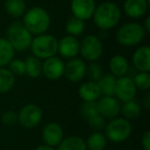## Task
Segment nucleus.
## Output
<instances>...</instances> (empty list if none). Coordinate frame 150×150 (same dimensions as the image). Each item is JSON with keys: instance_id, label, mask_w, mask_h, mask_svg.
I'll return each mask as SVG.
<instances>
[{"instance_id": "f257e3e1", "label": "nucleus", "mask_w": 150, "mask_h": 150, "mask_svg": "<svg viewBox=\"0 0 150 150\" xmlns=\"http://www.w3.org/2000/svg\"><path fill=\"white\" fill-rule=\"evenodd\" d=\"M23 17V25L32 35L44 34L50 26V15L42 7H32L24 13Z\"/></svg>"}, {"instance_id": "f03ea898", "label": "nucleus", "mask_w": 150, "mask_h": 150, "mask_svg": "<svg viewBox=\"0 0 150 150\" xmlns=\"http://www.w3.org/2000/svg\"><path fill=\"white\" fill-rule=\"evenodd\" d=\"M93 18L97 27L101 30H108L112 29L118 24L121 18V13L115 3L106 1L101 3L99 6H96Z\"/></svg>"}, {"instance_id": "7ed1b4c3", "label": "nucleus", "mask_w": 150, "mask_h": 150, "mask_svg": "<svg viewBox=\"0 0 150 150\" xmlns=\"http://www.w3.org/2000/svg\"><path fill=\"white\" fill-rule=\"evenodd\" d=\"M6 39L15 50L24 52L30 47L32 42V34L26 29L23 23L15 22L6 30Z\"/></svg>"}, {"instance_id": "20e7f679", "label": "nucleus", "mask_w": 150, "mask_h": 150, "mask_svg": "<svg viewBox=\"0 0 150 150\" xmlns=\"http://www.w3.org/2000/svg\"><path fill=\"white\" fill-rule=\"evenodd\" d=\"M31 52L38 59H48L58 52V39L48 34L37 35L32 39Z\"/></svg>"}, {"instance_id": "39448f33", "label": "nucleus", "mask_w": 150, "mask_h": 150, "mask_svg": "<svg viewBox=\"0 0 150 150\" xmlns=\"http://www.w3.org/2000/svg\"><path fill=\"white\" fill-rule=\"evenodd\" d=\"M145 34L146 32L142 25L138 23H127L118 29L116 39L119 44L129 47L139 44L144 39Z\"/></svg>"}, {"instance_id": "423d86ee", "label": "nucleus", "mask_w": 150, "mask_h": 150, "mask_svg": "<svg viewBox=\"0 0 150 150\" xmlns=\"http://www.w3.org/2000/svg\"><path fill=\"white\" fill-rule=\"evenodd\" d=\"M132 125L123 117H115L105 125V136L113 143H121L129 137Z\"/></svg>"}, {"instance_id": "0eeeda50", "label": "nucleus", "mask_w": 150, "mask_h": 150, "mask_svg": "<svg viewBox=\"0 0 150 150\" xmlns=\"http://www.w3.org/2000/svg\"><path fill=\"white\" fill-rule=\"evenodd\" d=\"M79 52L86 61L96 62L102 56V41L95 35H86L81 42H79Z\"/></svg>"}, {"instance_id": "6e6552de", "label": "nucleus", "mask_w": 150, "mask_h": 150, "mask_svg": "<svg viewBox=\"0 0 150 150\" xmlns=\"http://www.w3.org/2000/svg\"><path fill=\"white\" fill-rule=\"evenodd\" d=\"M42 119V110L35 104H27L20 110L18 121L26 129L37 127Z\"/></svg>"}, {"instance_id": "1a4fd4ad", "label": "nucleus", "mask_w": 150, "mask_h": 150, "mask_svg": "<svg viewBox=\"0 0 150 150\" xmlns=\"http://www.w3.org/2000/svg\"><path fill=\"white\" fill-rule=\"evenodd\" d=\"M136 94H137V88L134 83L133 78L125 75L117 78L114 95L118 100L122 102L134 100Z\"/></svg>"}, {"instance_id": "9d476101", "label": "nucleus", "mask_w": 150, "mask_h": 150, "mask_svg": "<svg viewBox=\"0 0 150 150\" xmlns=\"http://www.w3.org/2000/svg\"><path fill=\"white\" fill-rule=\"evenodd\" d=\"M97 108L100 115L104 118L113 119L120 112V105L113 96H104L97 100Z\"/></svg>"}, {"instance_id": "9b49d317", "label": "nucleus", "mask_w": 150, "mask_h": 150, "mask_svg": "<svg viewBox=\"0 0 150 150\" xmlns=\"http://www.w3.org/2000/svg\"><path fill=\"white\" fill-rule=\"evenodd\" d=\"M86 72V65L82 59L72 58L65 64L64 75L68 80L78 82L84 77Z\"/></svg>"}, {"instance_id": "f8f14e48", "label": "nucleus", "mask_w": 150, "mask_h": 150, "mask_svg": "<svg viewBox=\"0 0 150 150\" xmlns=\"http://www.w3.org/2000/svg\"><path fill=\"white\" fill-rule=\"evenodd\" d=\"M96 9V2L95 0H72L71 1V11L74 17L88 21L91 18Z\"/></svg>"}, {"instance_id": "ddd939ff", "label": "nucleus", "mask_w": 150, "mask_h": 150, "mask_svg": "<svg viewBox=\"0 0 150 150\" xmlns=\"http://www.w3.org/2000/svg\"><path fill=\"white\" fill-rule=\"evenodd\" d=\"M65 64L58 57H50L45 59L42 64V73L46 78L50 80H57L64 75Z\"/></svg>"}, {"instance_id": "4468645a", "label": "nucleus", "mask_w": 150, "mask_h": 150, "mask_svg": "<svg viewBox=\"0 0 150 150\" xmlns=\"http://www.w3.org/2000/svg\"><path fill=\"white\" fill-rule=\"evenodd\" d=\"M58 52L63 58H75L79 54V41L74 36H64L60 41H58Z\"/></svg>"}, {"instance_id": "2eb2a0df", "label": "nucleus", "mask_w": 150, "mask_h": 150, "mask_svg": "<svg viewBox=\"0 0 150 150\" xmlns=\"http://www.w3.org/2000/svg\"><path fill=\"white\" fill-rule=\"evenodd\" d=\"M63 129L57 122H48L42 129V139L46 145L58 146L63 140Z\"/></svg>"}, {"instance_id": "dca6fc26", "label": "nucleus", "mask_w": 150, "mask_h": 150, "mask_svg": "<svg viewBox=\"0 0 150 150\" xmlns=\"http://www.w3.org/2000/svg\"><path fill=\"white\" fill-rule=\"evenodd\" d=\"M148 9V0H125L123 11L125 15L133 19L143 17Z\"/></svg>"}, {"instance_id": "f3484780", "label": "nucleus", "mask_w": 150, "mask_h": 150, "mask_svg": "<svg viewBox=\"0 0 150 150\" xmlns=\"http://www.w3.org/2000/svg\"><path fill=\"white\" fill-rule=\"evenodd\" d=\"M133 64L139 72H149L150 48L148 46H141L134 52Z\"/></svg>"}, {"instance_id": "a211bd4d", "label": "nucleus", "mask_w": 150, "mask_h": 150, "mask_svg": "<svg viewBox=\"0 0 150 150\" xmlns=\"http://www.w3.org/2000/svg\"><path fill=\"white\" fill-rule=\"evenodd\" d=\"M79 97L83 100V102H97L101 97V91L98 83L95 81H86L82 83L78 88Z\"/></svg>"}, {"instance_id": "6ab92c4d", "label": "nucleus", "mask_w": 150, "mask_h": 150, "mask_svg": "<svg viewBox=\"0 0 150 150\" xmlns=\"http://www.w3.org/2000/svg\"><path fill=\"white\" fill-rule=\"evenodd\" d=\"M109 68L111 70V74L114 75L115 77H121L125 76L129 71V63L123 56L115 54L110 59Z\"/></svg>"}, {"instance_id": "aec40b11", "label": "nucleus", "mask_w": 150, "mask_h": 150, "mask_svg": "<svg viewBox=\"0 0 150 150\" xmlns=\"http://www.w3.org/2000/svg\"><path fill=\"white\" fill-rule=\"evenodd\" d=\"M116 79L117 78L111 73L102 75V77L97 81L99 88H100L101 94L104 96H114Z\"/></svg>"}, {"instance_id": "412c9836", "label": "nucleus", "mask_w": 150, "mask_h": 150, "mask_svg": "<svg viewBox=\"0 0 150 150\" xmlns=\"http://www.w3.org/2000/svg\"><path fill=\"white\" fill-rule=\"evenodd\" d=\"M57 150H88L86 142L82 138L77 136H71L63 139L58 145Z\"/></svg>"}, {"instance_id": "4be33fe9", "label": "nucleus", "mask_w": 150, "mask_h": 150, "mask_svg": "<svg viewBox=\"0 0 150 150\" xmlns=\"http://www.w3.org/2000/svg\"><path fill=\"white\" fill-rule=\"evenodd\" d=\"M4 9L13 18L23 17L26 13V3L24 0H5Z\"/></svg>"}, {"instance_id": "5701e85b", "label": "nucleus", "mask_w": 150, "mask_h": 150, "mask_svg": "<svg viewBox=\"0 0 150 150\" xmlns=\"http://www.w3.org/2000/svg\"><path fill=\"white\" fill-rule=\"evenodd\" d=\"M15 52L16 50L6 38H0V67L9 64L15 57Z\"/></svg>"}, {"instance_id": "b1692460", "label": "nucleus", "mask_w": 150, "mask_h": 150, "mask_svg": "<svg viewBox=\"0 0 150 150\" xmlns=\"http://www.w3.org/2000/svg\"><path fill=\"white\" fill-rule=\"evenodd\" d=\"M86 145L88 150H104L107 145V138L101 132H95L88 136Z\"/></svg>"}, {"instance_id": "393cba45", "label": "nucleus", "mask_w": 150, "mask_h": 150, "mask_svg": "<svg viewBox=\"0 0 150 150\" xmlns=\"http://www.w3.org/2000/svg\"><path fill=\"white\" fill-rule=\"evenodd\" d=\"M141 106L135 100H129L127 102H123V105L120 107V112L125 119H136L141 114Z\"/></svg>"}, {"instance_id": "a878e982", "label": "nucleus", "mask_w": 150, "mask_h": 150, "mask_svg": "<svg viewBox=\"0 0 150 150\" xmlns=\"http://www.w3.org/2000/svg\"><path fill=\"white\" fill-rule=\"evenodd\" d=\"M16 76L3 67H0V94H5L13 88Z\"/></svg>"}, {"instance_id": "bb28decb", "label": "nucleus", "mask_w": 150, "mask_h": 150, "mask_svg": "<svg viewBox=\"0 0 150 150\" xmlns=\"http://www.w3.org/2000/svg\"><path fill=\"white\" fill-rule=\"evenodd\" d=\"M66 32L68 33V35L71 36H79L83 33L84 28H86V25H84V21L78 19V18L74 17V16H71L66 22Z\"/></svg>"}, {"instance_id": "cd10ccee", "label": "nucleus", "mask_w": 150, "mask_h": 150, "mask_svg": "<svg viewBox=\"0 0 150 150\" xmlns=\"http://www.w3.org/2000/svg\"><path fill=\"white\" fill-rule=\"evenodd\" d=\"M26 73L32 78H38L42 74V63L40 59L34 56L28 57L25 60Z\"/></svg>"}, {"instance_id": "c85d7f7f", "label": "nucleus", "mask_w": 150, "mask_h": 150, "mask_svg": "<svg viewBox=\"0 0 150 150\" xmlns=\"http://www.w3.org/2000/svg\"><path fill=\"white\" fill-rule=\"evenodd\" d=\"M136 88L139 90L147 91L150 88V75L149 72H138L133 78Z\"/></svg>"}, {"instance_id": "c756f323", "label": "nucleus", "mask_w": 150, "mask_h": 150, "mask_svg": "<svg viewBox=\"0 0 150 150\" xmlns=\"http://www.w3.org/2000/svg\"><path fill=\"white\" fill-rule=\"evenodd\" d=\"M8 67V70L15 76H23L24 74H26L25 61H22L20 59H13L9 62Z\"/></svg>"}, {"instance_id": "7c9ffc66", "label": "nucleus", "mask_w": 150, "mask_h": 150, "mask_svg": "<svg viewBox=\"0 0 150 150\" xmlns=\"http://www.w3.org/2000/svg\"><path fill=\"white\" fill-rule=\"evenodd\" d=\"M86 73H88V76L91 79V81H95V82L98 81L103 75V71H102V68H101V65L96 62H92L88 67H86Z\"/></svg>"}, {"instance_id": "2f4dec72", "label": "nucleus", "mask_w": 150, "mask_h": 150, "mask_svg": "<svg viewBox=\"0 0 150 150\" xmlns=\"http://www.w3.org/2000/svg\"><path fill=\"white\" fill-rule=\"evenodd\" d=\"M80 113H81L82 117L88 120V118L95 116V115L99 114L98 108H97V103L96 102H83L80 108Z\"/></svg>"}, {"instance_id": "473e14b6", "label": "nucleus", "mask_w": 150, "mask_h": 150, "mask_svg": "<svg viewBox=\"0 0 150 150\" xmlns=\"http://www.w3.org/2000/svg\"><path fill=\"white\" fill-rule=\"evenodd\" d=\"M88 125H90L91 129H95L96 132H100L103 129H105V125H106V121L105 118L100 114H97L95 116L91 117L88 119Z\"/></svg>"}, {"instance_id": "72a5a7b5", "label": "nucleus", "mask_w": 150, "mask_h": 150, "mask_svg": "<svg viewBox=\"0 0 150 150\" xmlns=\"http://www.w3.org/2000/svg\"><path fill=\"white\" fill-rule=\"evenodd\" d=\"M1 120L5 125H15L18 122V114L15 111H5L1 116Z\"/></svg>"}, {"instance_id": "f704fd0d", "label": "nucleus", "mask_w": 150, "mask_h": 150, "mask_svg": "<svg viewBox=\"0 0 150 150\" xmlns=\"http://www.w3.org/2000/svg\"><path fill=\"white\" fill-rule=\"evenodd\" d=\"M142 146L145 150H150V132L147 131L142 137Z\"/></svg>"}, {"instance_id": "c9c22d12", "label": "nucleus", "mask_w": 150, "mask_h": 150, "mask_svg": "<svg viewBox=\"0 0 150 150\" xmlns=\"http://www.w3.org/2000/svg\"><path fill=\"white\" fill-rule=\"evenodd\" d=\"M144 107H145L147 110L150 107V94L149 93H147L146 96H145V98H144Z\"/></svg>"}, {"instance_id": "e433bc0d", "label": "nucleus", "mask_w": 150, "mask_h": 150, "mask_svg": "<svg viewBox=\"0 0 150 150\" xmlns=\"http://www.w3.org/2000/svg\"><path fill=\"white\" fill-rule=\"evenodd\" d=\"M35 150H54V147H52V146L46 145V144H44V145H40V146H38V147L36 148Z\"/></svg>"}, {"instance_id": "4c0bfd02", "label": "nucleus", "mask_w": 150, "mask_h": 150, "mask_svg": "<svg viewBox=\"0 0 150 150\" xmlns=\"http://www.w3.org/2000/svg\"><path fill=\"white\" fill-rule=\"evenodd\" d=\"M144 30H145V32H150V18H147L145 21V26H144Z\"/></svg>"}]
</instances>
